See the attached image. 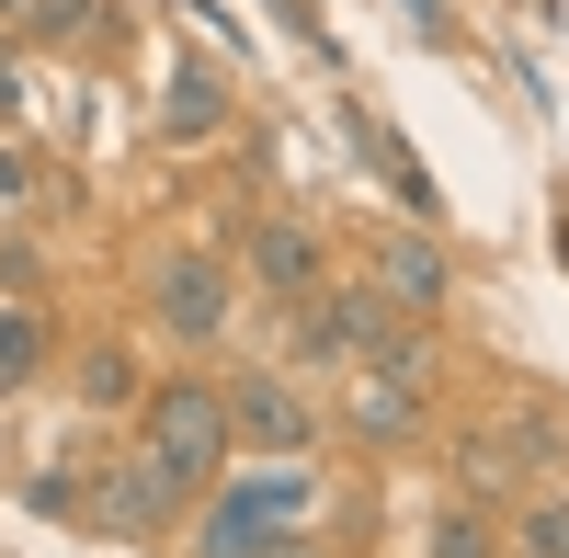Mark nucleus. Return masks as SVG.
Here are the masks:
<instances>
[{
	"label": "nucleus",
	"mask_w": 569,
	"mask_h": 558,
	"mask_svg": "<svg viewBox=\"0 0 569 558\" xmlns=\"http://www.w3.org/2000/svg\"><path fill=\"white\" fill-rule=\"evenodd\" d=\"M137 456H160L182 490H206L228 456H240V434H228V377H206V365L160 377L149 399H137Z\"/></svg>",
	"instance_id": "1"
},
{
	"label": "nucleus",
	"mask_w": 569,
	"mask_h": 558,
	"mask_svg": "<svg viewBox=\"0 0 569 558\" xmlns=\"http://www.w3.org/2000/svg\"><path fill=\"white\" fill-rule=\"evenodd\" d=\"M297 514H319V468H262V479H228L206 501V525H194V558H273V547H297Z\"/></svg>",
	"instance_id": "2"
},
{
	"label": "nucleus",
	"mask_w": 569,
	"mask_h": 558,
	"mask_svg": "<svg viewBox=\"0 0 569 558\" xmlns=\"http://www.w3.org/2000/svg\"><path fill=\"white\" fill-rule=\"evenodd\" d=\"M388 331H399V308L376 297V286H319L297 308V377H365Z\"/></svg>",
	"instance_id": "3"
},
{
	"label": "nucleus",
	"mask_w": 569,
	"mask_h": 558,
	"mask_svg": "<svg viewBox=\"0 0 569 558\" xmlns=\"http://www.w3.org/2000/svg\"><path fill=\"white\" fill-rule=\"evenodd\" d=\"M228 434L251 456H308L319 445V399L297 388V365H240L228 377Z\"/></svg>",
	"instance_id": "4"
},
{
	"label": "nucleus",
	"mask_w": 569,
	"mask_h": 558,
	"mask_svg": "<svg viewBox=\"0 0 569 558\" xmlns=\"http://www.w3.org/2000/svg\"><path fill=\"white\" fill-rule=\"evenodd\" d=\"M149 308H160V331L171 342H217L228 319H240V262H217V251H182V262H160V286H149Z\"/></svg>",
	"instance_id": "5"
},
{
	"label": "nucleus",
	"mask_w": 569,
	"mask_h": 558,
	"mask_svg": "<svg viewBox=\"0 0 569 558\" xmlns=\"http://www.w3.org/2000/svg\"><path fill=\"white\" fill-rule=\"evenodd\" d=\"M240 286L273 297V308H308L319 297V228L308 217H262L251 240H240Z\"/></svg>",
	"instance_id": "6"
},
{
	"label": "nucleus",
	"mask_w": 569,
	"mask_h": 558,
	"mask_svg": "<svg viewBox=\"0 0 569 558\" xmlns=\"http://www.w3.org/2000/svg\"><path fill=\"white\" fill-rule=\"evenodd\" d=\"M182 490L160 456H126V468H103V490H91V525H114V536H171L182 525Z\"/></svg>",
	"instance_id": "7"
},
{
	"label": "nucleus",
	"mask_w": 569,
	"mask_h": 558,
	"mask_svg": "<svg viewBox=\"0 0 569 558\" xmlns=\"http://www.w3.org/2000/svg\"><path fill=\"white\" fill-rule=\"evenodd\" d=\"M376 297L410 308V319H433L445 308V251L433 240H388V251H376Z\"/></svg>",
	"instance_id": "8"
},
{
	"label": "nucleus",
	"mask_w": 569,
	"mask_h": 558,
	"mask_svg": "<svg viewBox=\"0 0 569 558\" xmlns=\"http://www.w3.org/2000/svg\"><path fill=\"white\" fill-rule=\"evenodd\" d=\"M0 34H23V46H80V34H91V0H0Z\"/></svg>",
	"instance_id": "9"
},
{
	"label": "nucleus",
	"mask_w": 569,
	"mask_h": 558,
	"mask_svg": "<svg viewBox=\"0 0 569 558\" xmlns=\"http://www.w3.org/2000/svg\"><path fill=\"white\" fill-rule=\"evenodd\" d=\"M512 558H569V490H525L512 501Z\"/></svg>",
	"instance_id": "10"
},
{
	"label": "nucleus",
	"mask_w": 569,
	"mask_h": 558,
	"mask_svg": "<svg viewBox=\"0 0 569 558\" xmlns=\"http://www.w3.org/2000/svg\"><path fill=\"white\" fill-rule=\"evenodd\" d=\"M46 377V319L34 308H0V399Z\"/></svg>",
	"instance_id": "11"
},
{
	"label": "nucleus",
	"mask_w": 569,
	"mask_h": 558,
	"mask_svg": "<svg viewBox=\"0 0 569 558\" xmlns=\"http://www.w3.org/2000/svg\"><path fill=\"white\" fill-rule=\"evenodd\" d=\"M353 422H365V434H410V422H421V388H399V377H353Z\"/></svg>",
	"instance_id": "12"
},
{
	"label": "nucleus",
	"mask_w": 569,
	"mask_h": 558,
	"mask_svg": "<svg viewBox=\"0 0 569 558\" xmlns=\"http://www.w3.org/2000/svg\"><path fill=\"white\" fill-rule=\"evenodd\" d=\"M217 114H228V91H217L206 69H182V80H171V137H206Z\"/></svg>",
	"instance_id": "13"
},
{
	"label": "nucleus",
	"mask_w": 569,
	"mask_h": 558,
	"mask_svg": "<svg viewBox=\"0 0 569 558\" xmlns=\"http://www.w3.org/2000/svg\"><path fill=\"white\" fill-rule=\"evenodd\" d=\"M433 558H490V525H479V501H445V525H433Z\"/></svg>",
	"instance_id": "14"
},
{
	"label": "nucleus",
	"mask_w": 569,
	"mask_h": 558,
	"mask_svg": "<svg viewBox=\"0 0 569 558\" xmlns=\"http://www.w3.org/2000/svg\"><path fill=\"white\" fill-rule=\"evenodd\" d=\"M126 388H137V365H126V353H80V399H91V410H114Z\"/></svg>",
	"instance_id": "15"
},
{
	"label": "nucleus",
	"mask_w": 569,
	"mask_h": 558,
	"mask_svg": "<svg viewBox=\"0 0 569 558\" xmlns=\"http://www.w3.org/2000/svg\"><path fill=\"white\" fill-rule=\"evenodd\" d=\"M23 195H34V160H23V149H0V206H23Z\"/></svg>",
	"instance_id": "16"
},
{
	"label": "nucleus",
	"mask_w": 569,
	"mask_h": 558,
	"mask_svg": "<svg viewBox=\"0 0 569 558\" xmlns=\"http://www.w3.org/2000/svg\"><path fill=\"white\" fill-rule=\"evenodd\" d=\"M0 126H23V69L0 58Z\"/></svg>",
	"instance_id": "17"
}]
</instances>
